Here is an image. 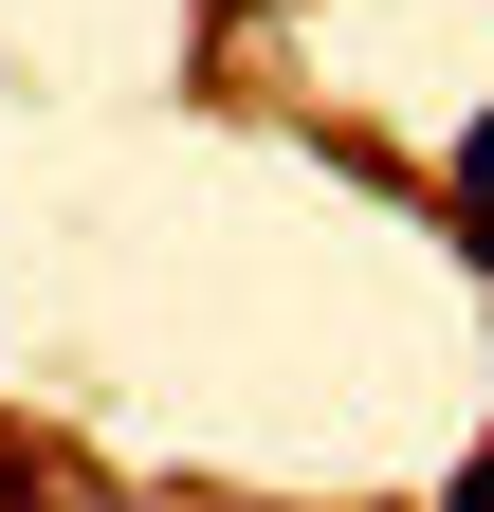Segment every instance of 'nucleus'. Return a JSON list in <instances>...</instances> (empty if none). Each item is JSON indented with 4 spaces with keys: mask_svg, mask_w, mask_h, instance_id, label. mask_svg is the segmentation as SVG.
Returning <instances> with one entry per match:
<instances>
[{
    "mask_svg": "<svg viewBox=\"0 0 494 512\" xmlns=\"http://www.w3.org/2000/svg\"><path fill=\"white\" fill-rule=\"evenodd\" d=\"M440 220H458V238H476V256H494V110H476V128H458V202H440Z\"/></svg>",
    "mask_w": 494,
    "mask_h": 512,
    "instance_id": "f257e3e1",
    "label": "nucleus"
},
{
    "mask_svg": "<svg viewBox=\"0 0 494 512\" xmlns=\"http://www.w3.org/2000/svg\"><path fill=\"white\" fill-rule=\"evenodd\" d=\"M440 512H494V458H458V494H440Z\"/></svg>",
    "mask_w": 494,
    "mask_h": 512,
    "instance_id": "f03ea898",
    "label": "nucleus"
}]
</instances>
